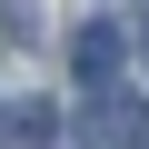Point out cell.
<instances>
[{"mask_svg": "<svg viewBox=\"0 0 149 149\" xmlns=\"http://www.w3.org/2000/svg\"><path fill=\"white\" fill-rule=\"evenodd\" d=\"M10 149H50V100H20L10 109Z\"/></svg>", "mask_w": 149, "mask_h": 149, "instance_id": "obj_2", "label": "cell"}, {"mask_svg": "<svg viewBox=\"0 0 149 149\" xmlns=\"http://www.w3.org/2000/svg\"><path fill=\"white\" fill-rule=\"evenodd\" d=\"M70 70H80L90 90H109V80H119V30H109V20H90V30H70Z\"/></svg>", "mask_w": 149, "mask_h": 149, "instance_id": "obj_1", "label": "cell"}]
</instances>
